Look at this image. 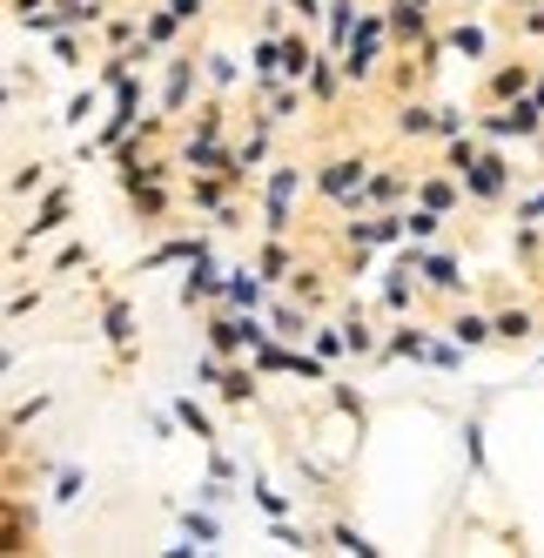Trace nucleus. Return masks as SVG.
Returning a JSON list of instances; mask_svg holds the SVG:
<instances>
[{"label":"nucleus","mask_w":544,"mask_h":558,"mask_svg":"<svg viewBox=\"0 0 544 558\" xmlns=\"http://www.w3.org/2000/svg\"><path fill=\"white\" fill-rule=\"evenodd\" d=\"M296 189H302V169L296 162H269V182H262V229L269 235H289V209H296Z\"/></svg>","instance_id":"nucleus-1"},{"label":"nucleus","mask_w":544,"mask_h":558,"mask_svg":"<svg viewBox=\"0 0 544 558\" xmlns=\"http://www.w3.org/2000/svg\"><path fill=\"white\" fill-rule=\"evenodd\" d=\"M478 135H484V142H511V135H544V108H537V95L497 101L491 114H478Z\"/></svg>","instance_id":"nucleus-2"},{"label":"nucleus","mask_w":544,"mask_h":558,"mask_svg":"<svg viewBox=\"0 0 544 558\" xmlns=\"http://www.w3.org/2000/svg\"><path fill=\"white\" fill-rule=\"evenodd\" d=\"M363 182H370V162H363V155H330V162L317 169V195H330V203H357V195H363Z\"/></svg>","instance_id":"nucleus-3"},{"label":"nucleus","mask_w":544,"mask_h":558,"mask_svg":"<svg viewBox=\"0 0 544 558\" xmlns=\"http://www.w3.org/2000/svg\"><path fill=\"white\" fill-rule=\"evenodd\" d=\"M504 189H511V162H504V155H478V162L463 169V195H471V203H497Z\"/></svg>","instance_id":"nucleus-4"},{"label":"nucleus","mask_w":544,"mask_h":558,"mask_svg":"<svg viewBox=\"0 0 544 558\" xmlns=\"http://www.w3.org/2000/svg\"><path fill=\"white\" fill-rule=\"evenodd\" d=\"M101 337L114 350V364H128V356H135V310H128V296H108L101 303Z\"/></svg>","instance_id":"nucleus-5"},{"label":"nucleus","mask_w":544,"mask_h":558,"mask_svg":"<svg viewBox=\"0 0 544 558\" xmlns=\"http://www.w3.org/2000/svg\"><path fill=\"white\" fill-rule=\"evenodd\" d=\"M67 209H74V189H48L41 203H34V222L21 229V243H14V250H27V243H41V235H54V229L67 222Z\"/></svg>","instance_id":"nucleus-6"},{"label":"nucleus","mask_w":544,"mask_h":558,"mask_svg":"<svg viewBox=\"0 0 544 558\" xmlns=\"http://www.w3.org/2000/svg\"><path fill=\"white\" fill-rule=\"evenodd\" d=\"M531 88H537L531 61H497V68H491V82H484V108H497V101H518V95H531Z\"/></svg>","instance_id":"nucleus-7"},{"label":"nucleus","mask_w":544,"mask_h":558,"mask_svg":"<svg viewBox=\"0 0 544 558\" xmlns=\"http://www.w3.org/2000/svg\"><path fill=\"white\" fill-rule=\"evenodd\" d=\"M383 14H391V34H397V48H423V41H431V8H423V0H391V8H383Z\"/></svg>","instance_id":"nucleus-8"},{"label":"nucleus","mask_w":544,"mask_h":558,"mask_svg":"<svg viewBox=\"0 0 544 558\" xmlns=\"http://www.w3.org/2000/svg\"><path fill=\"white\" fill-rule=\"evenodd\" d=\"M222 283L228 276H215V256H209V243H202V256L188 263V283H182V303L196 310V303H222Z\"/></svg>","instance_id":"nucleus-9"},{"label":"nucleus","mask_w":544,"mask_h":558,"mask_svg":"<svg viewBox=\"0 0 544 558\" xmlns=\"http://www.w3.org/2000/svg\"><path fill=\"white\" fill-rule=\"evenodd\" d=\"M262 283H269V276H262L256 263H249V269H228L222 303H228V310H262V303H269V290H262Z\"/></svg>","instance_id":"nucleus-10"},{"label":"nucleus","mask_w":544,"mask_h":558,"mask_svg":"<svg viewBox=\"0 0 544 558\" xmlns=\"http://www.w3.org/2000/svg\"><path fill=\"white\" fill-rule=\"evenodd\" d=\"M444 337H457L463 350H484V343H497V316H484V310H457L450 324H444Z\"/></svg>","instance_id":"nucleus-11"},{"label":"nucleus","mask_w":544,"mask_h":558,"mask_svg":"<svg viewBox=\"0 0 544 558\" xmlns=\"http://www.w3.org/2000/svg\"><path fill=\"white\" fill-rule=\"evenodd\" d=\"M196 74H202L196 54H175V61H169V88H162V108H169V114L188 108V95H196Z\"/></svg>","instance_id":"nucleus-12"},{"label":"nucleus","mask_w":544,"mask_h":558,"mask_svg":"<svg viewBox=\"0 0 544 558\" xmlns=\"http://www.w3.org/2000/svg\"><path fill=\"white\" fill-rule=\"evenodd\" d=\"M417 203H431V209H457L463 203V175H417Z\"/></svg>","instance_id":"nucleus-13"},{"label":"nucleus","mask_w":544,"mask_h":558,"mask_svg":"<svg viewBox=\"0 0 544 558\" xmlns=\"http://www.w3.org/2000/svg\"><path fill=\"white\" fill-rule=\"evenodd\" d=\"M444 48L463 54V61H484V54H491V34H484L478 21H457V27H444Z\"/></svg>","instance_id":"nucleus-14"},{"label":"nucleus","mask_w":544,"mask_h":558,"mask_svg":"<svg viewBox=\"0 0 544 558\" xmlns=\"http://www.w3.org/2000/svg\"><path fill=\"white\" fill-rule=\"evenodd\" d=\"M202 243H209V235H169V243H162V250H148V256H141V269H169V263H196V256H202Z\"/></svg>","instance_id":"nucleus-15"},{"label":"nucleus","mask_w":544,"mask_h":558,"mask_svg":"<svg viewBox=\"0 0 544 558\" xmlns=\"http://www.w3.org/2000/svg\"><path fill=\"white\" fill-rule=\"evenodd\" d=\"M256 269L269 276V283H289V276H296V250L283 243V235H269V243L256 250Z\"/></svg>","instance_id":"nucleus-16"},{"label":"nucleus","mask_w":544,"mask_h":558,"mask_svg":"<svg viewBox=\"0 0 544 558\" xmlns=\"http://www.w3.org/2000/svg\"><path fill=\"white\" fill-rule=\"evenodd\" d=\"M128 209H135V222H162L169 216V182H135Z\"/></svg>","instance_id":"nucleus-17"},{"label":"nucleus","mask_w":544,"mask_h":558,"mask_svg":"<svg viewBox=\"0 0 544 558\" xmlns=\"http://www.w3.org/2000/svg\"><path fill=\"white\" fill-rule=\"evenodd\" d=\"M423 276H431V290H444V296H463V290H471V276L457 269V256H423Z\"/></svg>","instance_id":"nucleus-18"},{"label":"nucleus","mask_w":544,"mask_h":558,"mask_svg":"<svg viewBox=\"0 0 544 558\" xmlns=\"http://www.w3.org/2000/svg\"><path fill=\"white\" fill-rule=\"evenodd\" d=\"M323 21H330V48L343 54V48H349V34H357V21H363V8H357V0H330V14H323Z\"/></svg>","instance_id":"nucleus-19"},{"label":"nucleus","mask_w":544,"mask_h":558,"mask_svg":"<svg viewBox=\"0 0 544 558\" xmlns=\"http://www.w3.org/2000/svg\"><path fill=\"white\" fill-rule=\"evenodd\" d=\"M343 82H349V74H343V61L330 68V54H317V68H309V101H323V108H330Z\"/></svg>","instance_id":"nucleus-20"},{"label":"nucleus","mask_w":544,"mask_h":558,"mask_svg":"<svg viewBox=\"0 0 544 558\" xmlns=\"http://www.w3.org/2000/svg\"><path fill=\"white\" fill-rule=\"evenodd\" d=\"M215 390H222V404H256V364H228Z\"/></svg>","instance_id":"nucleus-21"},{"label":"nucleus","mask_w":544,"mask_h":558,"mask_svg":"<svg viewBox=\"0 0 544 558\" xmlns=\"http://www.w3.org/2000/svg\"><path fill=\"white\" fill-rule=\"evenodd\" d=\"M309 68H317V48L302 34H283V82H309Z\"/></svg>","instance_id":"nucleus-22"},{"label":"nucleus","mask_w":544,"mask_h":558,"mask_svg":"<svg viewBox=\"0 0 544 558\" xmlns=\"http://www.w3.org/2000/svg\"><path fill=\"white\" fill-rule=\"evenodd\" d=\"M397 135H404V142H417V135H437V108L404 101V108H397Z\"/></svg>","instance_id":"nucleus-23"},{"label":"nucleus","mask_w":544,"mask_h":558,"mask_svg":"<svg viewBox=\"0 0 544 558\" xmlns=\"http://www.w3.org/2000/svg\"><path fill=\"white\" fill-rule=\"evenodd\" d=\"M269 330H276L283 343H296V337L309 330V310H302L296 296H289V303H276V310H269Z\"/></svg>","instance_id":"nucleus-24"},{"label":"nucleus","mask_w":544,"mask_h":558,"mask_svg":"<svg viewBox=\"0 0 544 558\" xmlns=\"http://www.w3.org/2000/svg\"><path fill=\"white\" fill-rule=\"evenodd\" d=\"M397 356H431V337H423V330H391V337H383V364H397Z\"/></svg>","instance_id":"nucleus-25"},{"label":"nucleus","mask_w":544,"mask_h":558,"mask_svg":"<svg viewBox=\"0 0 544 558\" xmlns=\"http://www.w3.org/2000/svg\"><path fill=\"white\" fill-rule=\"evenodd\" d=\"M175 27H182V21L169 14V0H162V8H148V14H141V41H148V48H169V41H175Z\"/></svg>","instance_id":"nucleus-26"},{"label":"nucleus","mask_w":544,"mask_h":558,"mask_svg":"<svg viewBox=\"0 0 544 558\" xmlns=\"http://www.w3.org/2000/svg\"><path fill=\"white\" fill-rule=\"evenodd\" d=\"M531 337H537L531 310H497V343H531Z\"/></svg>","instance_id":"nucleus-27"},{"label":"nucleus","mask_w":544,"mask_h":558,"mask_svg":"<svg viewBox=\"0 0 544 558\" xmlns=\"http://www.w3.org/2000/svg\"><path fill=\"white\" fill-rule=\"evenodd\" d=\"M289 296H296L302 310H323V269H302V263H296V276H289Z\"/></svg>","instance_id":"nucleus-28"},{"label":"nucleus","mask_w":544,"mask_h":558,"mask_svg":"<svg viewBox=\"0 0 544 558\" xmlns=\"http://www.w3.org/2000/svg\"><path fill=\"white\" fill-rule=\"evenodd\" d=\"M175 424L196 430V445H215V424H209V411L196 404V397H175Z\"/></svg>","instance_id":"nucleus-29"},{"label":"nucleus","mask_w":544,"mask_h":558,"mask_svg":"<svg viewBox=\"0 0 544 558\" xmlns=\"http://www.w3.org/2000/svg\"><path fill=\"white\" fill-rule=\"evenodd\" d=\"M511 250H518V263H544V222H518V235H511Z\"/></svg>","instance_id":"nucleus-30"},{"label":"nucleus","mask_w":544,"mask_h":558,"mask_svg":"<svg viewBox=\"0 0 544 558\" xmlns=\"http://www.w3.org/2000/svg\"><path fill=\"white\" fill-rule=\"evenodd\" d=\"M343 337H349V356H383V343L370 337V324H363V316H357V310H349V316H343Z\"/></svg>","instance_id":"nucleus-31"},{"label":"nucleus","mask_w":544,"mask_h":558,"mask_svg":"<svg viewBox=\"0 0 544 558\" xmlns=\"http://www.w3.org/2000/svg\"><path fill=\"white\" fill-rule=\"evenodd\" d=\"M478 155H484V148H478V135H457V142H444V169H450V175H463V169L478 162Z\"/></svg>","instance_id":"nucleus-32"},{"label":"nucleus","mask_w":544,"mask_h":558,"mask_svg":"<svg viewBox=\"0 0 544 558\" xmlns=\"http://www.w3.org/2000/svg\"><path fill=\"white\" fill-rule=\"evenodd\" d=\"M289 377H302V384H330V356H302V350H289Z\"/></svg>","instance_id":"nucleus-33"},{"label":"nucleus","mask_w":544,"mask_h":558,"mask_svg":"<svg viewBox=\"0 0 544 558\" xmlns=\"http://www.w3.org/2000/svg\"><path fill=\"white\" fill-rule=\"evenodd\" d=\"M330 545H336V551H357V558H376V551H383V545H370L357 525H330Z\"/></svg>","instance_id":"nucleus-34"},{"label":"nucleus","mask_w":544,"mask_h":558,"mask_svg":"<svg viewBox=\"0 0 544 558\" xmlns=\"http://www.w3.org/2000/svg\"><path fill=\"white\" fill-rule=\"evenodd\" d=\"M182 532L196 538V545H215V538H222V525H215L209 511H188V518H182Z\"/></svg>","instance_id":"nucleus-35"},{"label":"nucleus","mask_w":544,"mask_h":558,"mask_svg":"<svg viewBox=\"0 0 544 558\" xmlns=\"http://www.w3.org/2000/svg\"><path fill=\"white\" fill-rule=\"evenodd\" d=\"M457 135H471V114H463V108H437V142H457Z\"/></svg>","instance_id":"nucleus-36"},{"label":"nucleus","mask_w":544,"mask_h":558,"mask_svg":"<svg viewBox=\"0 0 544 558\" xmlns=\"http://www.w3.org/2000/svg\"><path fill=\"white\" fill-rule=\"evenodd\" d=\"M95 101H101V88H82V95H74V101H67V114H61V122H67V129H82V122H88V114H95Z\"/></svg>","instance_id":"nucleus-37"},{"label":"nucleus","mask_w":544,"mask_h":558,"mask_svg":"<svg viewBox=\"0 0 544 558\" xmlns=\"http://www.w3.org/2000/svg\"><path fill=\"white\" fill-rule=\"evenodd\" d=\"M202 74L215 88H236V61H228V54H202Z\"/></svg>","instance_id":"nucleus-38"},{"label":"nucleus","mask_w":544,"mask_h":558,"mask_svg":"<svg viewBox=\"0 0 544 558\" xmlns=\"http://www.w3.org/2000/svg\"><path fill=\"white\" fill-rule=\"evenodd\" d=\"M343 350H349L343 324H323V330H317V356H343Z\"/></svg>","instance_id":"nucleus-39"},{"label":"nucleus","mask_w":544,"mask_h":558,"mask_svg":"<svg viewBox=\"0 0 544 558\" xmlns=\"http://www.w3.org/2000/svg\"><path fill=\"white\" fill-rule=\"evenodd\" d=\"M27 189H41V162H21V169L8 175V195H27Z\"/></svg>","instance_id":"nucleus-40"},{"label":"nucleus","mask_w":544,"mask_h":558,"mask_svg":"<svg viewBox=\"0 0 544 558\" xmlns=\"http://www.w3.org/2000/svg\"><path fill=\"white\" fill-rule=\"evenodd\" d=\"M135 34H141V21H135V14H122V21H108V48H128Z\"/></svg>","instance_id":"nucleus-41"},{"label":"nucleus","mask_w":544,"mask_h":558,"mask_svg":"<svg viewBox=\"0 0 544 558\" xmlns=\"http://www.w3.org/2000/svg\"><path fill=\"white\" fill-rule=\"evenodd\" d=\"M283 8L302 14V21H323V14H330V0H283Z\"/></svg>","instance_id":"nucleus-42"},{"label":"nucleus","mask_w":544,"mask_h":558,"mask_svg":"<svg viewBox=\"0 0 544 558\" xmlns=\"http://www.w3.org/2000/svg\"><path fill=\"white\" fill-rule=\"evenodd\" d=\"M256 505H262L269 518H283V511H289V498H283V492H269V485H256Z\"/></svg>","instance_id":"nucleus-43"},{"label":"nucleus","mask_w":544,"mask_h":558,"mask_svg":"<svg viewBox=\"0 0 544 558\" xmlns=\"http://www.w3.org/2000/svg\"><path fill=\"white\" fill-rule=\"evenodd\" d=\"M82 263H88V243H67V250L54 256V269H82Z\"/></svg>","instance_id":"nucleus-44"},{"label":"nucleus","mask_w":544,"mask_h":558,"mask_svg":"<svg viewBox=\"0 0 544 558\" xmlns=\"http://www.w3.org/2000/svg\"><path fill=\"white\" fill-rule=\"evenodd\" d=\"M518 222H544V189H537V195H524V203H518Z\"/></svg>","instance_id":"nucleus-45"},{"label":"nucleus","mask_w":544,"mask_h":558,"mask_svg":"<svg viewBox=\"0 0 544 558\" xmlns=\"http://www.w3.org/2000/svg\"><path fill=\"white\" fill-rule=\"evenodd\" d=\"M169 14L188 27V21H202V0H169Z\"/></svg>","instance_id":"nucleus-46"},{"label":"nucleus","mask_w":544,"mask_h":558,"mask_svg":"<svg viewBox=\"0 0 544 558\" xmlns=\"http://www.w3.org/2000/svg\"><path fill=\"white\" fill-rule=\"evenodd\" d=\"M8 8H14V21H27V14H41L48 0H8Z\"/></svg>","instance_id":"nucleus-47"},{"label":"nucleus","mask_w":544,"mask_h":558,"mask_svg":"<svg viewBox=\"0 0 544 558\" xmlns=\"http://www.w3.org/2000/svg\"><path fill=\"white\" fill-rule=\"evenodd\" d=\"M524 34H544V8H531V14H524Z\"/></svg>","instance_id":"nucleus-48"},{"label":"nucleus","mask_w":544,"mask_h":558,"mask_svg":"<svg viewBox=\"0 0 544 558\" xmlns=\"http://www.w3.org/2000/svg\"><path fill=\"white\" fill-rule=\"evenodd\" d=\"M531 95H537V108H544V74H537V88H531Z\"/></svg>","instance_id":"nucleus-49"},{"label":"nucleus","mask_w":544,"mask_h":558,"mask_svg":"<svg viewBox=\"0 0 544 558\" xmlns=\"http://www.w3.org/2000/svg\"><path fill=\"white\" fill-rule=\"evenodd\" d=\"M511 8H537V0H511Z\"/></svg>","instance_id":"nucleus-50"},{"label":"nucleus","mask_w":544,"mask_h":558,"mask_svg":"<svg viewBox=\"0 0 544 558\" xmlns=\"http://www.w3.org/2000/svg\"><path fill=\"white\" fill-rule=\"evenodd\" d=\"M423 8H437V0H423Z\"/></svg>","instance_id":"nucleus-51"},{"label":"nucleus","mask_w":544,"mask_h":558,"mask_svg":"<svg viewBox=\"0 0 544 558\" xmlns=\"http://www.w3.org/2000/svg\"><path fill=\"white\" fill-rule=\"evenodd\" d=\"M537 142H544V135H537Z\"/></svg>","instance_id":"nucleus-52"}]
</instances>
